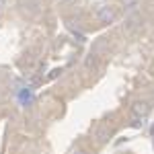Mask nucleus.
<instances>
[{
  "label": "nucleus",
  "instance_id": "f257e3e1",
  "mask_svg": "<svg viewBox=\"0 0 154 154\" xmlns=\"http://www.w3.org/2000/svg\"><path fill=\"white\" fill-rule=\"evenodd\" d=\"M97 17H99V21H101V23H111V21L115 19V11H113V6L103 4V6H99V8H97Z\"/></svg>",
  "mask_w": 154,
  "mask_h": 154
},
{
  "label": "nucleus",
  "instance_id": "f03ea898",
  "mask_svg": "<svg viewBox=\"0 0 154 154\" xmlns=\"http://www.w3.org/2000/svg\"><path fill=\"white\" fill-rule=\"evenodd\" d=\"M25 11L29 14H37L39 12V0H25Z\"/></svg>",
  "mask_w": 154,
  "mask_h": 154
},
{
  "label": "nucleus",
  "instance_id": "7ed1b4c3",
  "mask_svg": "<svg viewBox=\"0 0 154 154\" xmlns=\"http://www.w3.org/2000/svg\"><path fill=\"white\" fill-rule=\"evenodd\" d=\"M134 111H136L138 115H144V113L148 111V107H146V103H136V107H134Z\"/></svg>",
  "mask_w": 154,
  "mask_h": 154
},
{
  "label": "nucleus",
  "instance_id": "20e7f679",
  "mask_svg": "<svg viewBox=\"0 0 154 154\" xmlns=\"http://www.w3.org/2000/svg\"><path fill=\"white\" fill-rule=\"evenodd\" d=\"M136 2H138V0H123V4H125V6H134Z\"/></svg>",
  "mask_w": 154,
  "mask_h": 154
},
{
  "label": "nucleus",
  "instance_id": "39448f33",
  "mask_svg": "<svg viewBox=\"0 0 154 154\" xmlns=\"http://www.w3.org/2000/svg\"><path fill=\"white\" fill-rule=\"evenodd\" d=\"M4 6H6V0H0V11H2Z\"/></svg>",
  "mask_w": 154,
  "mask_h": 154
},
{
  "label": "nucleus",
  "instance_id": "423d86ee",
  "mask_svg": "<svg viewBox=\"0 0 154 154\" xmlns=\"http://www.w3.org/2000/svg\"><path fill=\"white\" fill-rule=\"evenodd\" d=\"M64 2H68V0H64Z\"/></svg>",
  "mask_w": 154,
  "mask_h": 154
}]
</instances>
